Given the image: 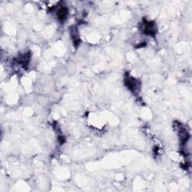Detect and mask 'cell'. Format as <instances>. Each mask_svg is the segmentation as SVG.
Returning <instances> with one entry per match:
<instances>
[{
	"label": "cell",
	"instance_id": "7a4b0ae2",
	"mask_svg": "<svg viewBox=\"0 0 192 192\" xmlns=\"http://www.w3.org/2000/svg\"><path fill=\"white\" fill-rule=\"evenodd\" d=\"M68 14V9L65 8H62L59 11H58V17L60 20H65Z\"/></svg>",
	"mask_w": 192,
	"mask_h": 192
},
{
	"label": "cell",
	"instance_id": "6da1fadb",
	"mask_svg": "<svg viewBox=\"0 0 192 192\" xmlns=\"http://www.w3.org/2000/svg\"><path fill=\"white\" fill-rule=\"evenodd\" d=\"M145 28L143 29V33L147 35L153 36L155 34V29L154 28V24H152L151 22H146L144 23Z\"/></svg>",
	"mask_w": 192,
	"mask_h": 192
}]
</instances>
